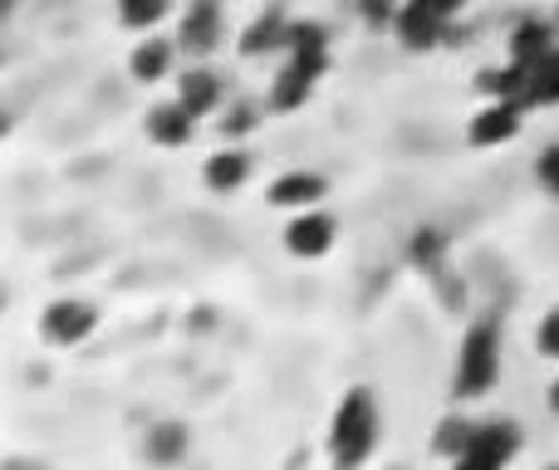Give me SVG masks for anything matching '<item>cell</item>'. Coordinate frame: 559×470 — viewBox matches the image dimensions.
Masks as SVG:
<instances>
[{"mask_svg": "<svg viewBox=\"0 0 559 470\" xmlns=\"http://www.w3.org/2000/svg\"><path fill=\"white\" fill-rule=\"evenodd\" d=\"M378 426L383 422H378L373 393H368V387H348V393L338 397L334 417H329V461L344 470L364 466L378 446Z\"/></svg>", "mask_w": 559, "mask_h": 470, "instance_id": "obj_1", "label": "cell"}, {"mask_svg": "<svg viewBox=\"0 0 559 470\" xmlns=\"http://www.w3.org/2000/svg\"><path fill=\"white\" fill-rule=\"evenodd\" d=\"M501 383V328L491 318L472 324L462 334V348H456V367H452V397L456 402H476L491 387Z\"/></svg>", "mask_w": 559, "mask_h": 470, "instance_id": "obj_2", "label": "cell"}, {"mask_svg": "<svg viewBox=\"0 0 559 470\" xmlns=\"http://www.w3.org/2000/svg\"><path fill=\"white\" fill-rule=\"evenodd\" d=\"M98 304L94 299H79V294H59L39 309V338L49 348H84L88 338L98 334Z\"/></svg>", "mask_w": 559, "mask_h": 470, "instance_id": "obj_3", "label": "cell"}, {"mask_svg": "<svg viewBox=\"0 0 559 470\" xmlns=\"http://www.w3.org/2000/svg\"><path fill=\"white\" fill-rule=\"evenodd\" d=\"M456 15H447L437 0H403L393 15V39L407 49V55H427V49H437L447 39V29H452Z\"/></svg>", "mask_w": 559, "mask_h": 470, "instance_id": "obj_4", "label": "cell"}, {"mask_svg": "<svg viewBox=\"0 0 559 470\" xmlns=\"http://www.w3.org/2000/svg\"><path fill=\"white\" fill-rule=\"evenodd\" d=\"M515 456H521V426L515 422H472V436H466L456 466L496 470V466H511Z\"/></svg>", "mask_w": 559, "mask_h": 470, "instance_id": "obj_5", "label": "cell"}, {"mask_svg": "<svg viewBox=\"0 0 559 470\" xmlns=\"http://www.w3.org/2000/svg\"><path fill=\"white\" fill-rule=\"evenodd\" d=\"M285 250L295 260H324L329 250L338 245V221L324 212V206H305V212H289L285 221Z\"/></svg>", "mask_w": 559, "mask_h": 470, "instance_id": "obj_6", "label": "cell"}, {"mask_svg": "<svg viewBox=\"0 0 559 470\" xmlns=\"http://www.w3.org/2000/svg\"><path fill=\"white\" fill-rule=\"evenodd\" d=\"M226 39V20H222V0H187L182 20H177V45L192 59H212Z\"/></svg>", "mask_w": 559, "mask_h": 470, "instance_id": "obj_7", "label": "cell"}, {"mask_svg": "<svg viewBox=\"0 0 559 470\" xmlns=\"http://www.w3.org/2000/svg\"><path fill=\"white\" fill-rule=\"evenodd\" d=\"M525 123V104L521 98H486L466 123V143L472 147H506Z\"/></svg>", "mask_w": 559, "mask_h": 470, "instance_id": "obj_8", "label": "cell"}, {"mask_svg": "<svg viewBox=\"0 0 559 470\" xmlns=\"http://www.w3.org/2000/svg\"><path fill=\"white\" fill-rule=\"evenodd\" d=\"M265 202L280 212H305V206H324L329 202V177L314 167H289L265 186Z\"/></svg>", "mask_w": 559, "mask_h": 470, "instance_id": "obj_9", "label": "cell"}, {"mask_svg": "<svg viewBox=\"0 0 559 470\" xmlns=\"http://www.w3.org/2000/svg\"><path fill=\"white\" fill-rule=\"evenodd\" d=\"M251 172H255L251 153H246L241 143H226V147H216V153L206 157L202 182H206V192H212V196H236V192H246Z\"/></svg>", "mask_w": 559, "mask_h": 470, "instance_id": "obj_10", "label": "cell"}, {"mask_svg": "<svg viewBox=\"0 0 559 470\" xmlns=\"http://www.w3.org/2000/svg\"><path fill=\"white\" fill-rule=\"evenodd\" d=\"M143 133L153 147H167V153H177V147H187L197 137V118L187 113L177 98H167V104H153L143 118Z\"/></svg>", "mask_w": 559, "mask_h": 470, "instance_id": "obj_11", "label": "cell"}, {"mask_svg": "<svg viewBox=\"0 0 559 470\" xmlns=\"http://www.w3.org/2000/svg\"><path fill=\"white\" fill-rule=\"evenodd\" d=\"M177 104L187 108L192 118H212L216 108L226 104V88H222V74L206 64H192L177 74Z\"/></svg>", "mask_w": 559, "mask_h": 470, "instance_id": "obj_12", "label": "cell"}, {"mask_svg": "<svg viewBox=\"0 0 559 470\" xmlns=\"http://www.w3.org/2000/svg\"><path fill=\"white\" fill-rule=\"evenodd\" d=\"M177 49L182 45H173V39H163L153 29V35H143L133 45V55H128V74L138 79V84H163V79H173V69H177Z\"/></svg>", "mask_w": 559, "mask_h": 470, "instance_id": "obj_13", "label": "cell"}, {"mask_svg": "<svg viewBox=\"0 0 559 470\" xmlns=\"http://www.w3.org/2000/svg\"><path fill=\"white\" fill-rule=\"evenodd\" d=\"M555 45H559V29H555V20L531 15V20H521V25L511 29V39H506V59H515V64H525V69H531L535 59H545Z\"/></svg>", "mask_w": 559, "mask_h": 470, "instance_id": "obj_14", "label": "cell"}, {"mask_svg": "<svg viewBox=\"0 0 559 470\" xmlns=\"http://www.w3.org/2000/svg\"><path fill=\"white\" fill-rule=\"evenodd\" d=\"M285 29H289V15L280 5H271L241 29L236 49H241V59H265V55H275V49H285Z\"/></svg>", "mask_w": 559, "mask_h": 470, "instance_id": "obj_15", "label": "cell"}, {"mask_svg": "<svg viewBox=\"0 0 559 470\" xmlns=\"http://www.w3.org/2000/svg\"><path fill=\"white\" fill-rule=\"evenodd\" d=\"M309 98H314V79H309L305 69H295V64L285 59V69H280V74L271 79L265 108H271V113H299V108H305Z\"/></svg>", "mask_w": 559, "mask_h": 470, "instance_id": "obj_16", "label": "cell"}, {"mask_svg": "<svg viewBox=\"0 0 559 470\" xmlns=\"http://www.w3.org/2000/svg\"><path fill=\"white\" fill-rule=\"evenodd\" d=\"M550 104H559V45L525 69V108H550Z\"/></svg>", "mask_w": 559, "mask_h": 470, "instance_id": "obj_17", "label": "cell"}, {"mask_svg": "<svg viewBox=\"0 0 559 470\" xmlns=\"http://www.w3.org/2000/svg\"><path fill=\"white\" fill-rule=\"evenodd\" d=\"M114 10H118V25L123 29H133V35H153V29L167 20L173 0H114Z\"/></svg>", "mask_w": 559, "mask_h": 470, "instance_id": "obj_18", "label": "cell"}, {"mask_svg": "<svg viewBox=\"0 0 559 470\" xmlns=\"http://www.w3.org/2000/svg\"><path fill=\"white\" fill-rule=\"evenodd\" d=\"M187 451H192V432H187V426L163 422V426H153V432H147V461L173 466V461H182Z\"/></svg>", "mask_w": 559, "mask_h": 470, "instance_id": "obj_19", "label": "cell"}, {"mask_svg": "<svg viewBox=\"0 0 559 470\" xmlns=\"http://www.w3.org/2000/svg\"><path fill=\"white\" fill-rule=\"evenodd\" d=\"M285 55H329V25L324 20H289Z\"/></svg>", "mask_w": 559, "mask_h": 470, "instance_id": "obj_20", "label": "cell"}, {"mask_svg": "<svg viewBox=\"0 0 559 470\" xmlns=\"http://www.w3.org/2000/svg\"><path fill=\"white\" fill-rule=\"evenodd\" d=\"M265 113H271V108H261V104H231V108H226V118H222V137H226V143H236V137L255 133Z\"/></svg>", "mask_w": 559, "mask_h": 470, "instance_id": "obj_21", "label": "cell"}, {"mask_svg": "<svg viewBox=\"0 0 559 470\" xmlns=\"http://www.w3.org/2000/svg\"><path fill=\"white\" fill-rule=\"evenodd\" d=\"M442 250H447V236L437 231V226H417V231H413V245H407V255H413V265L432 269L437 260H442Z\"/></svg>", "mask_w": 559, "mask_h": 470, "instance_id": "obj_22", "label": "cell"}, {"mask_svg": "<svg viewBox=\"0 0 559 470\" xmlns=\"http://www.w3.org/2000/svg\"><path fill=\"white\" fill-rule=\"evenodd\" d=\"M466 436H472V422H466V417H447V422L437 426V442H432V451H437V456H447V461L456 466V456H462Z\"/></svg>", "mask_w": 559, "mask_h": 470, "instance_id": "obj_23", "label": "cell"}, {"mask_svg": "<svg viewBox=\"0 0 559 470\" xmlns=\"http://www.w3.org/2000/svg\"><path fill=\"white\" fill-rule=\"evenodd\" d=\"M535 182L559 202V143H550L540 157H535Z\"/></svg>", "mask_w": 559, "mask_h": 470, "instance_id": "obj_24", "label": "cell"}, {"mask_svg": "<svg viewBox=\"0 0 559 470\" xmlns=\"http://www.w3.org/2000/svg\"><path fill=\"white\" fill-rule=\"evenodd\" d=\"M535 348H540V358H555L559 363V304L540 318V328H535Z\"/></svg>", "mask_w": 559, "mask_h": 470, "instance_id": "obj_25", "label": "cell"}, {"mask_svg": "<svg viewBox=\"0 0 559 470\" xmlns=\"http://www.w3.org/2000/svg\"><path fill=\"white\" fill-rule=\"evenodd\" d=\"M397 5H403V0H358V15H364V25L383 29V25H393Z\"/></svg>", "mask_w": 559, "mask_h": 470, "instance_id": "obj_26", "label": "cell"}, {"mask_svg": "<svg viewBox=\"0 0 559 470\" xmlns=\"http://www.w3.org/2000/svg\"><path fill=\"white\" fill-rule=\"evenodd\" d=\"M20 5H25V0H0V20H10V15H20Z\"/></svg>", "mask_w": 559, "mask_h": 470, "instance_id": "obj_27", "label": "cell"}, {"mask_svg": "<svg viewBox=\"0 0 559 470\" xmlns=\"http://www.w3.org/2000/svg\"><path fill=\"white\" fill-rule=\"evenodd\" d=\"M437 5H442L447 15H462V10H466V0H437Z\"/></svg>", "mask_w": 559, "mask_h": 470, "instance_id": "obj_28", "label": "cell"}, {"mask_svg": "<svg viewBox=\"0 0 559 470\" xmlns=\"http://www.w3.org/2000/svg\"><path fill=\"white\" fill-rule=\"evenodd\" d=\"M550 412H559V377L550 383Z\"/></svg>", "mask_w": 559, "mask_h": 470, "instance_id": "obj_29", "label": "cell"}, {"mask_svg": "<svg viewBox=\"0 0 559 470\" xmlns=\"http://www.w3.org/2000/svg\"><path fill=\"white\" fill-rule=\"evenodd\" d=\"M10 133V113H5V108H0V137H5Z\"/></svg>", "mask_w": 559, "mask_h": 470, "instance_id": "obj_30", "label": "cell"}, {"mask_svg": "<svg viewBox=\"0 0 559 470\" xmlns=\"http://www.w3.org/2000/svg\"><path fill=\"white\" fill-rule=\"evenodd\" d=\"M5 304H10V289H5V285H0V314H5Z\"/></svg>", "mask_w": 559, "mask_h": 470, "instance_id": "obj_31", "label": "cell"}, {"mask_svg": "<svg viewBox=\"0 0 559 470\" xmlns=\"http://www.w3.org/2000/svg\"><path fill=\"white\" fill-rule=\"evenodd\" d=\"M555 29H559V10H555Z\"/></svg>", "mask_w": 559, "mask_h": 470, "instance_id": "obj_32", "label": "cell"}, {"mask_svg": "<svg viewBox=\"0 0 559 470\" xmlns=\"http://www.w3.org/2000/svg\"><path fill=\"white\" fill-rule=\"evenodd\" d=\"M0 59H5V55H0Z\"/></svg>", "mask_w": 559, "mask_h": 470, "instance_id": "obj_33", "label": "cell"}]
</instances>
